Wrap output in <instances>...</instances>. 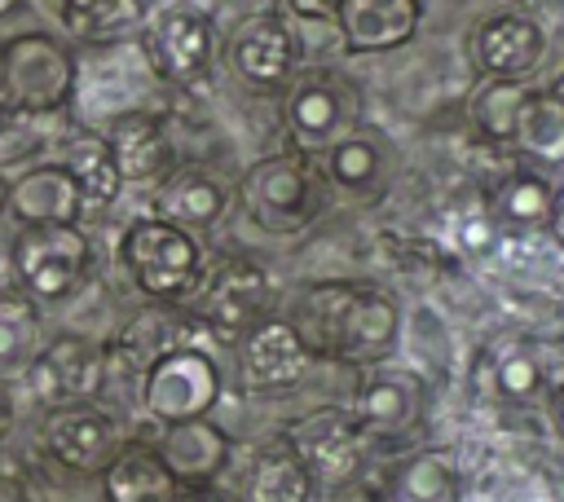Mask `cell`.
<instances>
[{
	"instance_id": "1",
	"label": "cell",
	"mask_w": 564,
	"mask_h": 502,
	"mask_svg": "<svg viewBox=\"0 0 564 502\" xmlns=\"http://www.w3.org/2000/svg\"><path fill=\"white\" fill-rule=\"evenodd\" d=\"M286 321L295 326L313 361L326 357L357 370L388 361L401 335V313L383 291L361 282H335V277L308 282Z\"/></svg>"
},
{
	"instance_id": "2",
	"label": "cell",
	"mask_w": 564,
	"mask_h": 502,
	"mask_svg": "<svg viewBox=\"0 0 564 502\" xmlns=\"http://www.w3.org/2000/svg\"><path fill=\"white\" fill-rule=\"evenodd\" d=\"M234 203L264 233H300L322 216V185L313 172V154L278 150L242 167L234 185Z\"/></svg>"
},
{
	"instance_id": "3",
	"label": "cell",
	"mask_w": 564,
	"mask_h": 502,
	"mask_svg": "<svg viewBox=\"0 0 564 502\" xmlns=\"http://www.w3.org/2000/svg\"><path fill=\"white\" fill-rule=\"evenodd\" d=\"M282 88H286L282 92V123H286V137L295 141V150L322 154L361 128L366 101H361V88L344 70L308 66V70L291 75Z\"/></svg>"
},
{
	"instance_id": "4",
	"label": "cell",
	"mask_w": 564,
	"mask_h": 502,
	"mask_svg": "<svg viewBox=\"0 0 564 502\" xmlns=\"http://www.w3.org/2000/svg\"><path fill=\"white\" fill-rule=\"evenodd\" d=\"M119 264L132 277V286L159 304H181L203 282V251H198L194 233H185L159 216H141L123 229Z\"/></svg>"
},
{
	"instance_id": "5",
	"label": "cell",
	"mask_w": 564,
	"mask_h": 502,
	"mask_svg": "<svg viewBox=\"0 0 564 502\" xmlns=\"http://www.w3.org/2000/svg\"><path fill=\"white\" fill-rule=\"evenodd\" d=\"M75 92V57L48 31H22L0 44V97L22 114H57Z\"/></svg>"
},
{
	"instance_id": "6",
	"label": "cell",
	"mask_w": 564,
	"mask_h": 502,
	"mask_svg": "<svg viewBox=\"0 0 564 502\" xmlns=\"http://www.w3.org/2000/svg\"><path fill=\"white\" fill-rule=\"evenodd\" d=\"M352 423L361 427L366 445H405L419 436L423 418H427V383L419 370L410 365H366L352 401H348Z\"/></svg>"
},
{
	"instance_id": "7",
	"label": "cell",
	"mask_w": 564,
	"mask_h": 502,
	"mask_svg": "<svg viewBox=\"0 0 564 502\" xmlns=\"http://www.w3.org/2000/svg\"><path fill=\"white\" fill-rule=\"evenodd\" d=\"M9 255L31 299H66L93 269V242L79 225H18Z\"/></svg>"
},
{
	"instance_id": "8",
	"label": "cell",
	"mask_w": 564,
	"mask_h": 502,
	"mask_svg": "<svg viewBox=\"0 0 564 502\" xmlns=\"http://www.w3.org/2000/svg\"><path fill=\"white\" fill-rule=\"evenodd\" d=\"M273 299H278V286L269 269L251 260H220L212 273H203L198 291L189 295V313L203 321L207 335L238 339L256 321L273 317Z\"/></svg>"
},
{
	"instance_id": "9",
	"label": "cell",
	"mask_w": 564,
	"mask_h": 502,
	"mask_svg": "<svg viewBox=\"0 0 564 502\" xmlns=\"http://www.w3.org/2000/svg\"><path fill=\"white\" fill-rule=\"evenodd\" d=\"M220 401V370L203 348H176L145 365L141 374V410L163 423L207 418Z\"/></svg>"
},
{
	"instance_id": "10",
	"label": "cell",
	"mask_w": 564,
	"mask_h": 502,
	"mask_svg": "<svg viewBox=\"0 0 564 502\" xmlns=\"http://www.w3.org/2000/svg\"><path fill=\"white\" fill-rule=\"evenodd\" d=\"M141 48L150 62V75L167 88H194L212 75L216 62V26L198 9H163L145 22Z\"/></svg>"
},
{
	"instance_id": "11",
	"label": "cell",
	"mask_w": 564,
	"mask_h": 502,
	"mask_svg": "<svg viewBox=\"0 0 564 502\" xmlns=\"http://www.w3.org/2000/svg\"><path fill=\"white\" fill-rule=\"evenodd\" d=\"M282 440L300 454L313 489H344V484H352L361 476V467H366V454H370L361 427L339 405H322V410L304 414Z\"/></svg>"
},
{
	"instance_id": "12",
	"label": "cell",
	"mask_w": 564,
	"mask_h": 502,
	"mask_svg": "<svg viewBox=\"0 0 564 502\" xmlns=\"http://www.w3.org/2000/svg\"><path fill=\"white\" fill-rule=\"evenodd\" d=\"M26 388L40 405L97 401L110 379V352L88 335H53L26 365Z\"/></svg>"
},
{
	"instance_id": "13",
	"label": "cell",
	"mask_w": 564,
	"mask_h": 502,
	"mask_svg": "<svg viewBox=\"0 0 564 502\" xmlns=\"http://www.w3.org/2000/svg\"><path fill=\"white\" fill-rule=\"evenodd\" d=\"M40 445L53 462H62L66 471L79 476H101L106 462L119 449V432L115 418L106 410H97L93 401H75V405H53L44 410L40 423Z\"/></svg>"
},
{
	"instance_id": "14",
	"label": "cell",
	"mask_w": 564,
	"mask_h": 502,
	"mask_svg": "<svg viewBox=\"0 0 564 502\" xmlns=\"http://www.w3.org/2000/svg\"><path fill=\"white\" fill-rule=\"evenodd\" d=\"M234 343H238L242 388H251V392H286L313 365V352L304 348V339L295 335V326L286 317H278V313L264 317V321H256Z\"/></svg>"
},
{
	"instance_id": "15",
	"label": "cell",
	"mask_w": 564,
	"mask_h": 502,
	"mask_svg": "<svg viewBox=\"0 0 564 502\" xmlns=\"http://www.w3.org/2000/svg\"><path fill=\"white\" fill-rule=\"evenodd\" d=\"M546 57V31L524 13H494L471 31V66L485 79L524 84Z\"/></svg>"
},
{
	"instance_id": "16",
	"label": "cell",
	"mask_w": 564,
	"mask_h": 502,
	"mask_svg": "<svg viewBox=\"0 0 564 502\" xmlns=\"http://www.w3.org/2000/svg\"><path fill=\"white\" fill-rule=\"evenodd\" d=\"M229 66L251 88H282L295 75V35L278 13H247L229 31Z\"/></svg>"
},
{
	"instance_id": "17",
	"label": "cell",
	"mask_w": 564,
	"mask_h": 502,
	"mask_svg": "<svg viewBox=\"0 0 564 502\" xmlns=\"http://www.w3.org/2000/svg\"><path fill=\"white\" fill-rule=\"evenodd\" d=\"M198 335H203V321H198L189 308L150 299V304L119 330L110 357H123L128 370L145 374L150 361H159V357H167V352H176V348H198Z\"/></svg>"
},
{
	"instance_id": "18",
	"label": "cell",
	"mask_w": 564,
	"mask_h": 502,
	"mask_svg": "<svg viewBox=\"0 0 564 502\" xmlns=\"http://www.w3.org/2000/svg\"><path fill=\"white\" fill-rule=\"evenodd\" d=\"M150 207L159 220H167L185 233H198V229H212L229 211V185L198 163H181L154 185Z\"/></svg>"
},
{
	"instance_id": "19",
	"label": "cell",
	"mask_w": 564,
	"mask_h": 502,
	"mask_svg": "<svg viewBox=\"0 0 564 502\" xmlns=\"http://www.w3.org/2000/svg\"><path fill=\"white\" fill-rule=\"evenodd\" d=\"M106 145L115 154L119 181L123 185H159L176 163H172V141H167V123L154 110H123L110 132Z\"/></svg>"
},
{
	"instance_id": "20",
	"label": "cell",
	"mask_w": 564,
	"mask_h": 502,
	"mask_svg": "<svg viewBox=\"0 0 564 502\" xmlns=\"http://www.w3.org/2000/svg\"><path fill=\"white\" fill-rule=\"evenodd\" d=\"M423 0H344L335 13L348 53H392L414 40Z\"/></svg>"
},
{
	"instance_id": "21",
	"label": "cell",
	"mask_w": 564,
	"mask_h": 502,
	"mask_svg": "<svg viewBox=\"0 0 564 502\" xmlns=\"http://www.w3.org/2000/svg\"><path fill=\"white\" fill-rule=\"evenodd\" d=\"M154 454L172 471L176 484H212L225 462H229V436L212 418H185V423H163Z\"/></svg>"
},
{
	"instance_id": "22",
	"label": "cell",
	"mask_w": 564,
	"mask_h": 502,
	"mask_svg": "<svg viewBox=\"0 0 564 502\" xmlns=\"http://www.w3.org/2000/svg\"><path fill=\"white\" fill-rule=\"evenodd\" d=\"M9 216L18 225H79V185L62 163H35L9 181Z\"/></svg>"
},
{
	"instance_id": "23",
	"label": "cell",
	"mask_w": 564,
	"mask_h": 502,
	"mask_svg": "<svg viewBox=\"0 0 564 502\" xmlns=\"http://www.w3.org/2000/svg\"><path fill=\"white\" fill-rule=\"evenodd\" d=\"M181 484L172 480V471L163 467V458L154 454V445L128 440L115 449V458L101 471V493L106 502H172Z\"/></svg>"
},
{
	"instance_id": "24",
	"label": "cell",
	"mask_w": 564,
	"mask_h": 502,
	"mask_svg": "<svg viewBox=\"0 0 564 502\" xmlns=\"http://www.w3.org/2000/svg\"><path fill=\"white\" fill-rule=\"evenodd\" d=\"M551 198H555V185L542 176V167H529V163L516 159V163H511L507 172H498L494 185L485 189V211H489L498 225L538 229V225H546Z\"/></svg>"
},
{
	"instance_id": "25",
	"label": "cell",
	"mask_w": 564,
	"mask_h": 502,
	"mask_svg": "<svg viewBox=\"0 0 564 502\" xmlns=\"http://www.w3.org/2000/svg\"><path fill=\"white\" fill-rule=\"evenodd\" d=\"M57 163L75 176L84 216H88V211H106V207L119 198V189H123L119 167H115V154H110L106 137H97V132H75V137H66Z\"/></svg>"
},
{
	"instance_id": "26",
	"label": "cell",
	"mask_w": 564,
	"mask_h": 502,
	"mask_svg": "<svg viewBox=\"0 0 564 502\" xmlns=\"http://www.w3.org/2000/svg\"><path fill=\"white\" fill-rule=\"evenodd\" d=\"M511 150H516L520 163L542 167V172L564 163V101L551 88L524 97V110L516 119Z\"/></svg>"
},
{
	"instance_id": "27",
	"label": "cell",
	"mask_w": 564,
	"mask_h": 502,
	"mask_svg": "<svg viewBox=\"0 0 564 502\" xmlns=\"http://www.w3.org/2000/svg\"><path fill=\"white\" fill-rule=\"evenodd\" d=\"M322 176L348 194H379L388 181V150H383L379 132L357 128L352 137L322 150Z\"/></svg>"
},
{
	"instance_id": "28",
	"label": "cell",
	"mask_w": 564,
	"mask_h": 502,
	"mask_svg": "<svg viewBox=\"0 0 564 502\" xmlns=\"http://www.w3.org/2000/svg\"><path fill=\"white\" fill-rule=\"evenodd\" d=\"M57 22L79 44H115L145 26V0H57Z\"/></svg>"
},
{
	"instance_id": "29",
	"label": "cell",
	"mask_w": 564,
	"mask_h": 502,
	"mask_svg": "<svg viewBox=\"0 0 564 502\" xmlns=\"http://www.w3.org/2000/svg\"><path fill=\"white\" fill-rule=\"evenodd\" d=\"M463 480L445 449H414L388 476V502H458Z\"/></svg>"
},
{
	"instance_id": "30",
	"label": "cell",
	"mask_w": 564,
	"mask_h": 502,
	"mask_svg": "<svg viewBox=\"0 0 564 502\" xmlns=\"http://www.w3.org/2000/svg\"><path fill=\"white\" fill-rule=\"evenodd\" d=\"M247 502H313V480L286 440H273L256 454L247 471Z\"/></svg>"
},
{
	"instance_id": "31",
	"label": "cell",
	"mask_w": 564,
	"mask_h": 502,
	"mask_svg": "<svg viewBox=\"0 0 564 502\" xmlns=\"http://www.w3.org/2000/svg\"><path fill=\"white\" fill-rule=\"evenodd\" d=\"M524 97H529V88L516 84V79H480L476 92L467 97L471 132L485 145H507L511 150V137H516V119L524 110Z\"/></svg>"
},
{
	"instance_id": "32",
	"label": "cell",
	"mask_w": 564,
	"mask_h": 502,
	"mask_svg": "<svg viewBox=\"0 0 564 502\" xmlns=\"http://www.w3.org/2000/svg\"><path fill=\"white\" fill-rule=\"evenodd\" d=\"M40 348H44V330L35 304L22 295H0V383L26 374Z\"/></svg>"
},
{
	"instance_id": "33",
	"label": "cell",
	"mask_w": 564,
	"mask_h": 502,
	"mask_svg": "<svg viewBox=\"0 0 564 502\" xmlns=\"http://www.w3.org/2000/svg\"><path fill=\"white\" fill-rule=\"evenodd\" d=\"M494 388L502 401L511 405H529L546 392V370L533 343H502V352L494 357Z\"/></svg>"
},
{
	"instance_id": "34",
	"label": "cell",
	"mask_w": 564,
	"mask_h": 502,
	"mask_svg": "<svg viewBox=\"0 0 564 502\" xmlns=\"http://www.w3.org/2000/svg\"><path fill=\"white\" fill-rule=\"evenodd\" d=\"M458 242H463V251H471V255L494 251V242H498V220H494L489 211L463 216V225H458Z\"/></svg>"
},
{
	"instance_id": "35",
	"label": "cell",
	"mask_w": 564,
	"mask_h": 502,
	"mask_svg": "<svg viewBox=\"0 0 564 502\" xmlns=\"http://www.w3.org/2000/svg\"><path fill=\"white\" fill-rule=\"evenodd\" d=\"M286 4H291V13L304 18V22H326V18L339 13L344 0H286Z\"/></svg>"
},
{
	"instance_id": "36",
	"label": "cell",
	"mask_w": 564,
	"mask_h": 502,
	"mask_svg": "<svg viewBox=\"0 0 564 502\" xmlns=\"http://www.w3.org/2000/svg\"><path fill=\"white\" fill-rule=\"evenodd\" d=\"M172 502H234L229 493H220L216 484H181L172 493Z\"/></svg>"
},
{
	"instance_id": "37",
	"label": "cell",
	"mask_w": 564,
	"mask_h": 502,
	"mask_svg": "<svg viewBox=\"0 0 564 502\" xmlns=\"http://www.w3.org/2000/svg\"><path fill=\"white\" fill-rule=\"evenodd\" d=\"M546 233H551V242L555 247H564V185L555 189V198H551V211H546V225H542Z\"/></svg>"
},
{
	"instance_id": "38",
	"label": "cell",
	"mask_w": 564,
	"mask_h": 502,
	"mask_svg": "<svg viewBox=\"0 0 564 502\" xmlns=\"http://www.w3.org/2000/svg\"><path fill=\"white\" fill-rule=\"evenodd\" d=\"M9 427H13V392H9V383H0V445H4Z\"/></svg>"
},
{
	"instance_id": "39",
	"label": "cell",
	"mask_w": 564,
	"mask_h": 502,
	"mask_svg": "<svg viewBox=\"0 0 564 502\" xmlns=\"http://www.w3.org/2000/svg\"><path fill=\"white\" fill-rule=\"evenodd\" d=\"M551 427H555V436H560V445H564V388L551 392Z\"/></svg>"
},
{
	"instance_id": "40",
	"label": "cell",
	"mask_w": 564,
	"mask_h": 502,
	"mask_svg": "<svg viewBox=\"0 0 564 502\" xmlns=\"http://www.w3.org/2000/svg\"><path fill=\"white\" fill-rule=\"evenodd\" d=\"M9 211V181H4V172H0V216Z\"/></svg>"
},
{
	"instance_id": "41",
	"label": "cell",
	"mask_w": 564,
	"mask_h": 502,
	"mask_svg": "<svg viewBox=\"0 0 564 502\" xmlns=\"http://www.w3.org/2000/svg\"><path fill=\"white\" fill-rule=\"evenodd\" d=\"M26 0H0V18H9V13H18Z\"/></svg>"
},
{
	"instance_id": "42",
	"label": "cell",
	"mask_w": 564,
	"mask_h": 502,
	"mask_svg": "<svg viewBox=\"0 0 564 502\" xmlns=\"http://www.w3.org/2000/svg\"><path fill=\"white\" fill-rule=\"evenodd\" d=\"M551 92L564 101V66H560V75H555V84H551Z\"/></svg>"
}]
</instances>
